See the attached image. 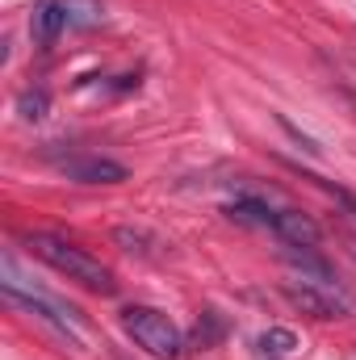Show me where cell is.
<instances>
[{"instance_id":"cell-5","label":"cell","mask_w":356,"mask_h":360,"mask_svg":"<svg viewBox=\"0 0 356 360\" xmlns=\"http://www.w3.org/2000/svg\"><path fill=\"white\" fill-rule=\"evenodd\" d=\"M63 30H72L68 25V4L63 0H38L34 13H30V38H34V46L51 51Z\"/></svg>"},{"instance_id":"cell-10","label":"cell","mask_w":356,"mask_h":360,"mask_svg":"<svg viewBox=\"0 0 356 360\" xmlns=\"http://www.w3.org/2000/svg\"><path fill=\"white\" fill-rule=\"evenodd\" d=\"M117 360H130V356H126V352H117Z\"/></svg>"},{"instance_id":"cell-3","label":"cell","mask_w":356,"mask_h":360,"mask_svg":"<svg viewBox=\"0 0 356 360\" xmlns=\"http://www.w3.org/2000/svg\"><path fill=\"white\" fill-rule=\"evenodd\" d=\"M122 331L155 360H177L184 352V331L155 306H126L122 310Z\"/></svg>"},{"instance_id":"cell-6","label":"cell","mask_w":356,"mask_h":360,"mask_svg":"<svg viewBox=\"0 0 356 360\" xmlns=\"http://www.w3.org/2000/svg\"><path fill=\"white\" fill-rule=\"evenodd\" d=\"M63 172L80 184H122L126 180V168L113 164V160H101V155H80V160H68Z\"/></svg>"},{"instance_id":"cell-2","label":"cell","mask_w":356,"mask_h":360,"mask_svg":"<svg viewBox=\"0 0 356 360\" xmlns=\"http://www.w3.org/2000/svg\"><path fill=\"white\" fill-rule=\"evenodd\" d=\"M25 252H30V256H38L42 264H51L55 272H63L68 281H76V285L92 289V293H113V289H117L113 272L105 269L96 256H89L84 248H76L72 239H63V235L30 231V235H25Z\"/></svg>"},{"instance_id":"cell-1","label":"cell","mask_w":356,"mask_h":360,"mask_svg":"<svg viewBox=\"0 0 356 360\" xmlns=\"http://www.w3.org/2000/svg\"><path fill=\"white\" fill-rule=\"evenodd\" d=\"M0 285H4V293H8L21 310H30L38 323H46L59 340H68V344H76V348L84 344V319H80V310H76V306H68L63 297L46 293L42 285L25 281L13 256H4V260H0Z\"/></svg>"},{"instance_id":"cell-11","label":"cell","mask_w":356,"mask_h":360,"mask_svg":"<svg viewBox=\"0 0 356 360\" xmlns=\"http://www.w3.org/2000/svg\"><path fill=\"white\" fill-rule=\"evenodd\" d=\"M352 256H356V243H352Z\"/></svg>"},{"instance_id":"cell-9","label":"cell","mask_w":356,"mask_h":360,"mask_svg":"<svg viewBox=\"0 0 356 360\" xmlns=\"http://www.w3.org/2000/svg\"><path fill=\"white\" fill-rule=\"evenodd\" d=\"M21 109H34V122H38V117H46V96H42V92H34V96L25 92V96H21Z\"/></svg>"},{"instance_id":"cell-7","label":"cell","mask_w":356,"mask_h":360,"mask_svg":"<svg viewBox=\"0 0 356 360\" xmlns=\"http://www.w3.org/2000/svg\"><path fill=\"white\" fill-rule=\"evenodd\" d=\"M68 4V25L76 30V25H96L101 17H105V4L101 0H63Z\"/></svg>"},{"instance_id":"cell-8","label":"cell","mask_w":356,"mask_h":360,"mask_svg":"<svg viewBox=\"0 0 356 360\" xmlns=\"http://www.w3.org/2000/svg\"><path fill=\"white\" fill-rule=\"evenodd\" d=\"M293 344H298V340H293V331H285V327H272V331L260 335V352H265V356H289Z\"/></svg>"},{"instance_id":"cell-4","label":"cell","mask_w":356,"mask_h":360,"mask_svg":"<svg viewBox=\"0 0 356 360\" xmlns=\"http://www.w3.org/2000/svg\"><path fill=\"white\" fill-rule=\"evenodd\" d=\"M285 297L310 319H348L352 310V297L340 285H319V281H293L285 285Z\"/></svg>"}]
</instances>
